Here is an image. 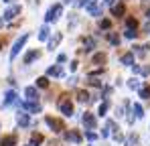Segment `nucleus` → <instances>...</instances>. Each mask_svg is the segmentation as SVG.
Segmentation results:
<instances>
[{"label": "nucleus", "instance_id": "nucleus-1", "mask_svg": "<svg viewBox=\"0 0 150 146\" xmlns=\"http://www.w3.org/2000/svg\"><path fill=\"white\" fill-rule=\"evenodd\" d=\"M59 110H61V112H63V116H67V118H71V116H73V106H71V101H69L65 96L59 99Z\"/></svg>", "mask_w": 150, "mask_h": 146}, {"label": "nucleus", "instance_id": "nucleus-2", "mask_svg": "<svg viewBox=\"0 0 150 146\" xmlns=\"http://www.w3.org/2000/svg\"><path fill=\"white\" fill-rule=\"evenodd\" d=\"M61 10H63V8H61V4H55V6H51L49 10H47V16H45V18H47V23H53V21H57V18H59V14H61Z\"/></svg>", "mask_w": 150, "mask_h": 146}, {"label": "nucleus", "instance_id": "nucleus-3", "mask_svg": "<svg viewBox=\"0 0 150 146\" xmlns=\"http://www.w3.org/2000/svg\"><path fill=\"white\" fill-rule=\"evenodd\" d=\"M26 39H28V35H23V37H21V39L14 43V47H12V51H10V59H14V57L18 55V51L23 49V45L26 43Z\"/></svg>", "mask_w": 150, "mask_h": 146}, {"label": "nucleus", "instance_id": "nucleus-4", "mask_svg": "<svg viewBox=\"0 0 150 146\" xmlns=\"http://www.w3.org/2000/svg\"><path fill=\"white\" fill-rule=\"evenodd\" d=\"M21 108L28 110V112H41V106L37 101H21Z\"/></svg>", "mask_w": 150, "mask_h": 146}, {"label": "nucleus", "instance_id": "nucleus-5", "mask_svg": "<svg viewBox=\"0 0 150 146\" xmlns=\"http://www.w3.org/2000/svg\"><path fill=\"white\" fill-rule=\"evenodd\" d=\"M45 122H47L51 128H53V132H61V130H65L61 122H59V120H55V118H51V116H49V118H45Z\"/></svg>", "mask_w": 150, "mask_h": 146}, {"label": "nucleus", "instance_id": "nucleus-6", "mask_svg": "<svg viewBox=\"0 0 150 146\" xmlns=\"http://www.w3.org/2000/svg\"><path fill=\"white\" fill-rule=\"evenodd\" d=\"M83 126H85L87 130H93V128H96V118H93L91 114H83Z\"/></svg>", "mask_w": 150, "mask_h": 146}, {"label": "nucleus", "instance_id": "nucleus-7", "mask_svg": "<svg viewBox=\"0 0 150 146\" xmlns=\"http://www.w3.org/2000/svg\"><path fill=\"white\" fill-rule=\"evenodd\" d=\"M18 12H21V6H10V8L4 12V21H12Z\"/></svg>", "mask_w": 150, "mask_h": 146}, {"label": "nucleus", "instance_id": "nucleus-8", "mask_svg": "<svg viewBox=\"0 0 150 146\" xmlns=\"http://www.w3.org/2000/svg\"><path fill=\"white\" fill-rule=\"evenodd\" d=\"M25 96L28 97V101H37V87H26L25 89Z\"/></svg>", "mask_w": 150, "mask_h": 146}, {"label": "nucleus", "instance_id": "nucleus-9", "mask_svg": "<svg viewBox=\"0 0 150 146\" xmlns=\"http://www.w3.org/2000/svg\"><path fill=\"white\" fill-rule=\"evenodd\" d=\"M16 101V94L10 89V91H6V96H4V106H10V103H14Z\"/></svg>", "mask_w": 150, "mask_h": 146}, {"label": "nucleus", "instance_id": "nucleus-10", "mask_svg": "<svg viewBox=\"0 0 150 146\" xmlns=\"http://www.w3.org/2000/svg\"><path fill=\"white\" fill-rule=\"evenodd\" d=\"M65 138H67V142H75V144H77V142H81V136H79L77 132H73V130H71V132H67V136H65Z\"/></svg>", "mask_w": 150, "mask_h": 146}, {"label": "nucleus", "instance_id": "nucleus-11", "mask_svg": "<svg viewBox=\"0 0 150 146\" xmlns=\"http://www.w3.org/2000/svg\"><path fill=\"white\" fill-rule=\"evenodd\" d=\"M14 144H16V138L14 136H4L0 140V146H14Z\"/></svg>", "mask_w": 150, "mask_h": 146}, {"label": "nucleus", "instance_id": "nucleus-12", "mask_svg": "<svg viewBox=\"0 0 150 146\" xmlns=\"http://www.w3.org/2000/svg\"><path fill=\"white\" fill-rule=\"evenodd\" d=\"M83 47H85V49H83L85 53H89V51H93V47H96V41L89 37V39H85V41H83Z\"/></svg>", "mask_w": 150, "mask_h": 146}, {"label": "nucleus", "instance_id": "nucleus-13", "mask_svg": "<svg viewBox=\"0 0 150 146\" xmlns=\"http://www.w3.org/2000/svg\"><path fill=\"white\" fill-rule=\"evenodd\" d=\"M87 12H89L91 16H100V14H101V6H100V4H93V6L87 8Z\"/></svg>", "mask_w": 150, "mask_h": 146}, {"label": "nucleus", "instance_id": "nucleus-14", "mask_svg": "<svg viewBox=\"0 0 150 146\" xmlns=\"http://www.w3.org/2000/svg\"><path fill=\"white\" fill-rule=\"evenodd\" d=\"M112 12H114V16H122L126 12V8H124V4H116L114 8H112Z\"/></svg>", "mask_w": 150, "mask_h": 146}, {"label": "nucleus", "instance_id": "nucleus-15", "mask_svg": "<svg viewBox=\"0 0 150 146\" xmlns=\"http://www.w3.org/2000/svg\"><path fill=\"white\" fill-rule=\"evenodd\" d=\"M122 63L124 65H132L134 63V53H126L124 57H122Z\"/></svg>", "mask_w": 150, "mask_h": 146}, {"label": "nucleus", "instance_id": "nucleus-16", "mask_svg": "<svg viewBox=\"0 0 150 146\" xmlns=\"http://www.w3.org/2000/svg\"><path fill=\"white\" fill-rule=\"evenodd\" d=\"M126 146H138V136L130 134V136L126 138Z\"/></svg>", "mask_w": 150, "mask_h": 146}, {"label": "nucleus", "instance_id": "nucleus-17", "mask_svg": "<svg viewBox=\"0 0 150 146\" xmlns=\"http://www.w3.org/2000/svg\"><path fill=\"white\" fill-rule=\"evenodd\" d=\"M132 112L136 114V118H138V120L144 116V114H142V106H140V103H134V106H132Z\"/></svg>", "mask_w": 150, "mask_h": 146}, {"label": "nucleus", "instance_id": "nucleus-18", "mask_svg": "<svg viewBox=\"0 0 150 146\" xmlns=\"http://www.w3.org/2000/svg\"><path fill=\"white\" fill-rule=\"evenodd\" d=\"M43 142V136L41 134H33L30 136V146H37V144H41Z\"/></svg>", "mask_w": 150, "mask_h": 146}, {"label": "nucleus", "instance_id": "nucleus-19", "mask_svg": "<svg viewBox=\"0 0 150 146\" xmlns=\"http://www.w3.org/2000/svg\"><path fill=\"white\" fill-rule=\"evenodd\" d=\"M18 124H21V126H28V114L21 112V114H18Z\"/></svg>", "mask_w": 150, "mask_h": 146}, {"label": "nucleus", "instance_id": "nucleus-20", "mask_svg": "<svg viewBox=\"0 0 150 146\" xmlns=\"http://www.w3.org/2000/svg\"><path fill=\"white\" fill-rule=\"evenodd\" d=\"M126 26H128V28H132V30H136V26H138V21L130 16V18H126Z\"/></svg>", "mask_w": 150, "mask_h": 146}, {"label": "nucleus", "instance_id": "nucleus-21", "mask_svg": "<svg viewBox=\"0 0 150 146\" xmlns=\"http://www.w3.org/2000/svg\"><path fill=\"white\" fill-rule=\"evenodd\" d=\"M108 41H110L112 45H118V43H120V37H118L116 33H108Z\"/></svg>", "mask_w": 150, "mask_h": 146}, {"label": "nucleus", "instance_id": "nucleus-22", "mask_svg": "<svg viewBox=\"0 0 150 146\" xmlns=\"http://www.w3.org/2000/svg\"><path fill=\"white\" fill-rule=\"evenodd\" d=\"M37 59V51H30V53H26V57H25V63L28 65V63H33Z\"/></svg>", "mask_w": 150, "mask_h": 146}, {"label": "nucleus", "instance_id": "nucleus-23", "mask_svg": "<svg viewBox=\"0 0 150 146\" xmlns=\"http://www.w3.org/2000/svg\"><path fill=\"white\" fill-rule=\"evenodd\" d=\"M47 75H55V77H59V75H61V67H59V65H57V67H49V69H47Z\"/></svg>", "mask_w": 150, "mask_h": 146}, {"label": "nucleus", "instance_id": "nucleus-24", "mask_svg": "<svg viewBox=\"0 0 150 146\" xmlns=\"http://www.w3.org/2000/svg\"><path fill=\"white\" fill-rule=\"evenodd\" d=\"M47 37H49V28L43 26V28L39 30V39H41V41H47Z\"/></svg>", "mask_w": 150, "mask_h": 146}, {"label": "nucleus", "instance_id": "nucleus-25", "mask_svg": "<svg viewBox=\"0 0 150 146\" xmlns=\"http://www.w3.org/2000/svg\"><path fill=\"white\" fill-rule=\"evenodd\" d=\"M37 85L45 89V87H49V79H47V77H39V79H37Z\"/></svg>", "mask_w": 150, "mask_h": 146}, {"label": "nucleus", "instance_id": "nucleus-26", "mask_svg": "<svg viewBox=\"0 0 150 146\" xmlns=\"http://www.w3.org/2000/svg\"><path fill=\"white\" fill-rule=\"evenodd\" d=\"M77 4H79L81 8H89V6H93V4H96V0H79Z\"/></svg>", "mask_w": 150, "mask_h": 146}, {"label": "nucleus", "instance_id": "nucleus-27", "mask_svg": "<svg viewBox=\"0 0 150 146\" xmlns=\"http://www.w3.org/2000/svg\"><path fill=\"white\" fill-rule=\"evenodd\" d=\"M87 97H89L87 91H83V89H79V91H77V99H79V101H87Z\"/></svg>", "mask_w": 150, "mask_h": 146}, {"label": "nucleus", "instance_id": "nucleus-28", "mask_svg": "<svg viewBox=\"0 0 150 146\" xmlns=\"http://www.w3.org/2000/svg\"><path fill=\"white\" fill-rule=\"evenodd\" d=\"M59 41H61V35H59V33H57V35H55V39H51V43H49V49L57 47V43H59Z\"/></svg>", "mask_w": 150, "mask_h": 146}, {"label": "nucleus", "instance_id": "nucleus-29", "mask_svg": "<svg viewBox=\"0 0 150 146\" xmlns=\"http://www.w3.org/2000/svg\"><path fill=\"white\" fill-rule=\"evenodd\" d=\"M140 97L148 99V97H150V87H142V89H140Z\"/></svg>", "mask_w": 150, "mask_h": 146}, {"label": "nucleus", "instance_id": "nucleus-30", "mask_svg": "<svg viewBox=\"0 0 150 146\" xmlns=\"http://www.w3.org/2000/svg\"><path fill=\"white\" fill-rule=\"evenodd\" d=\"M100 26H101V28H103V30H108V28L112 26V21H108V18H103V21H101V23H100Z\"/></svg>", "mask_w": 150, "mask_h": 146}, {"label": "nucleus", "instance_id": "nucleus-31", "mask_svg": "<svg viewBox=\"0 0 150 146\" xmlns=\"http://www.w3.org/2000/svg\"><path fill=\"white\" fill-rule=\"evenodd\" d=\"M105 112H108V101L100 103V116H105Z\"/></svg>", "mask_w": 150, "mask_h": 146}, {"label": "nucleus", "instance_id": "nucleus-32", "mask_svg": "<svg viewBox=\"0 0 150 146\" xmlns=\"http://www.w3.org/2000/svg\"><path fill=\"white\" fill-rule=\"evenodd\" d=\"M128 85H130L132 89H138V87H140V83H138V79H130V83H128Z\"/></svg>", "mask_w": 150, "mask_h": 146}, {"label": "nucleus", "instance_id": "nucleus-33", "mask_svg": "<svg viewBox=\"0 0 150 146\" xmlns=\"http://www.w3.org/2000/svg\"><path fill=\"white\" fill-rule=\"evenodd\" d=\"M126 39H136V33H134L132 28H128V30H126Z\"/></svg>", "mask_w": 150, "mask_h": 146}, {"label": "nucleus", "instance_id": "nucleus-34", "mask_svg": "<svg viewBox=\"0 0 150 146\" xmlns=\"http://www.w3.org/2000/svg\"><path fill=\"white\" fill-rule=\"evenodd\" d=\"M96 138H98V136H96L93 132H87V140H96Z\"/></svg>", "mask_w": 150, "mask_h": 146}, {"label": "nucleus", "instance_id": "nucleus-35", "mask_svg": "<svg viewBox=\"0 0 150 146\" xmlns=\"http://www.w3.org/2000/svg\"><path fill=\"white\" fill-rule=\"evenodd\" d=\"M103 59H105L103 55H96V63H100V61H103Z\"/></svg>", "mask_w": 150, "mask_h": 146}, {"label": "nucleus", "instance_id": "nucleus-36", "mask_svg": "<svg viewBox=\"0 0 150 146\" xmlns=\"http://www.w3.org/2000/svg\"><path fill=\"white\" fill-rule=\"evenodd\" d=\"M146 18H148V21H150V10H148V16H146Z\"/></svg>", "mask_w": 150, "mask_h": 146}, {"label": "nucleus", "instance_id": "nucleus-37", "mask_svg": "<svg viewBox=\"0 0 150 146\" xmlns=\"http://www.w3.org/2000/svg\"><path fill=\"white\" fill-rule=\"evenodd\" d=\"M4 2H12V0H4Z\"/></svg>", "mask_w": 150, "mask_h": 146}, {"label": "nucleus", "instance_id": "nucleus-38", "mask_svg": "<svg viewBox=\"0 0 150 146\" xmlns=\"http://www.w3.org/2000/svg\"><path fill=\"white\" fill-rule=\"evenodd\" d=\"M65 2H71V0H65Z\"/></svg>", "mask_w": 150, "mask_h": 146}]
</instances>
